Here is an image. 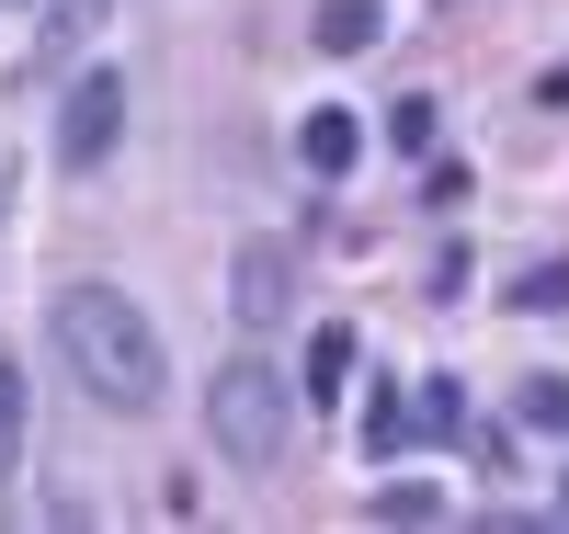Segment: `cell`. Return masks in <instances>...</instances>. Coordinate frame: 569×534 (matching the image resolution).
I'll return each instance as SVG.
<instances>
[{
    "label": "cell",
    "mask_w": 569,
    "mask_h": 534,
    "mask_svg": "<svg viewBox=\"0 0 569 534\" xmlns=\"http://www.w3.org/2000/svg\"><path fill=\"white\" fill-rule=\"evenodd\" d=\"M46 353H58L69 386L91 410H114V421H149L160 386H171V353H160V330L137 319L126 284H69V296L46 308Z\"/></svg>",
    "instance_id": "cell-1"
},
{
    "label": "cell",
    "mask_w": 569,
    "mask_h": 534,
    "mask_svg": "<svg viewBox=\"0 0 569 534\" xmlns=\"http://www.w3.org/2000/svg\"><path fill=\"white\" fill-rule=\"evenodd\" d=\"M284 432H297V386H284L262 353H228L217 375H206V444L228 455V466H273L284 455Z\"/></svg>",
    "instance_id": "cell-2"
},
{
    "label": "cell",
    "mask_w": 569,
    "mask_h": 534,
    "mask_svg": "<svg viewBox=\"0 0 569 534\" xmlns=\"http://www.w3.org/2000/svg\"><path fill=\"white\" fill-rule=\"evenodd\" d=\"M114 137H126V80H114V69H80L69 103H58V160H69V171H103Z\"/></svg>",
    "instance_id": "cell-3"
},
{
    "label": "cell",
    "mask_w": 569,
    "mask_h": 534,
    "mask_svg": "<svg viewBox=\"0 0 569 534\" xmlns=\"http://www.w3.org/2000/svg\"><path fill=\"white\" fill-rule=\"evenodd\" d=\"M228 296H240L251 330H273L297 308V251H284V239H240V251H228Z\"/></svg>",
    "instance_id": "cell-4"
},
{
    "label": "cell",
    "mask_w": 569,
    "mask_h": 534,
    "mask_svg": "<svg viewBox=\"0 0 569 534\" xmlns=\"http://www.w3.org/2000/svg\"><path fill=\"white\" fill-rule=\"evenodd\" d=\"M297 160H308V171H319V182H342V171H353V160H365V125H353V114H342V103H319V114H308V125H297Z\"/></svg>",
    "instance_id": "cell-5"
},
{
    "label": "cell",
    "mask_w": 569,
    "mask_h": 534,
    "mask_svg": "<svg viewBox=\"0 0 569 534\" xmlns=\"http://www.w3.org/2000/svg\"><path fill=\"white\" fill-rule=\"evenodd\" d=\"M308 34H319V58H365V46L388 34V12H376V0H319Z\"/></svg>",
    "instance_id": "cell-6"
},
{
    "label": "cell",
    "mask_w": 569,
    "mask_h": 534,
    "mask_svg": "<svg viewBox=\"0 0 569 534\" xmlns=\"http://www.w3.org/2000/svg\"><path fill=\"white\" fill-rule=\"evenodd\" d=\"M23 421H34V399H23V375L0 364V490H12V466H23Z\"/></svg>",
    "instance_id": "cell-7"
},
{
    "label": "cell",
    "mask_w": 569,
    "mask_h": 534,
    "mask_svg": "<svg viewBox=\"0 0 569 534\" xmlns=\"http://www.w3.org/2000/svg\"><path fill=\"white\" fill-rule=\"evenodd\" d=\"M342 375H353V330H319V342H308V386L342 399Z\"/></svg>",
    "instance_id": "cell-8"
},
{
    "label": "cell",
    "mask_w": 569,
    "mask_h": 534,
    "mask_svg": "<svg viewBox=\"0 0 569 534\" xmlns=\"http://www.w3.org/2000/svg\"><path fill=\"white\" fill-rule=\"evenodd\" d=\"M388 149H399V160H433V103H421V91L388 103Z\"/></svg>",
    "instance_id": "cell-9"
},
{
    "label": "cell",
    "mask_w": 569,
    "mask_h": 534,
    "mask_svg": "<svg viewBox=\"0 0 569 534\" xmlns=\"http://www.w3.org/2000/svg\"><path fill=\"white\" fill-rule=\"evenodd\" d=\"M512 308H536V319H547V308H569V251H558V262H536L525 284H512Z\"/></svg>",
    "instance_id": "cell-10"
},
{
    "label": "cell",
    "mask_w": 569,
    "mask_h": 534,
    "mask_svg": "<svg viewBox=\"0 0 569 534\" xmlns=\"http://www.w3.org/2000/svg\"><path fill=\"white\" fill-rule=\"evenodd\" d=\"M410 421H421V432H433V444H445V432H467V399H456V386L433 375V386H421V410H410Z\"/></svg>",
    "instance_id": "cell-11"
},
{
    "label": "cell",
    "mask_w": 569,
    "mask_h": 534,
    "mask_svg": "<svg viewBox=\"0 0 569 534\" xmlns=\"http://www.w3.org/2000/svg\"><path fill=\"white\" fill-rule=\"evenodd\" d=\"M525 421H536V432H569V375H536V386H525Z\"/></svg>",
    "instance_id": "cell-12"
},
{
    "label": "cell",
    "mask_w": 569,
    "mask_h": 534,
    "mask_svg": "<svg viewBox=\"0 0 569 534\" xmlns=\"http://www.w3.org/2000/svg\"><path fill=\"white\" fill-rule=\"evenodd\" d=\"M399 432H410V410H399V399H376V410H365V444H376V455H399Z\"/></svg>",
    "instance_id": "cell-13"
},
{
    "label": "cell",
    "mask_w": 569,
    "mask_h": 534,
    "mask_svg": "<svg viewBox=\"0 0 569 534\" xmlns=\"http://www.w3.org/2000/svg\"><path fill=\"white\" fill-rule=\"evenodd\" d=\"M376 512H388V523H433L445 501H433V490H421V477H410V490H388V501H376Z\"/></svg>",
    "instance_id": "cell-14"
},
{
    "label": "cell",
    "mask_w": 569,
    "mask_h": 534,
    "mask_svg": "<svg viewBox=\"0 0 569 534\" xmlns=\"http://www.w3.org/2000/svg\"><path fill=\"white\" fill-rule=\"evenodd\" d=\"M0 193H12V171H0Z\"/></svg>",
    "instance_id": "cell-15"
},
{
    "label": "cell",
    "mask_w": 569,
    "mask_h": 534,
    "mask_svg": "<svg viewBox=\"0 0 569 534\" xmlns=\"http://www.w3.org/2000/svg\"><path fill=\"white\" fill-rule=\"evenodd\" d=\"M445 12H467V0H445Z\"/></svg>",
    "instance_id": "cell-16"
},
{
    "label": "cell",
    "mask_w": 569,
    "mask_h": 534,
    "mask_svg": "<svg viewBox=\"0 0 569 534\" xmlns=\"http://www.w3.org/2000/svg\"><path fill=\"white\" fill-rule=\"evenodd\" d=\"M558 501H569V477H558Z\"/></svg>",
    "instance_id": "cell-17"
}]
</instances>
